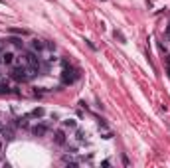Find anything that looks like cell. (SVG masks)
I'll list each match as a JSON object with an SVG mask.
<instances>
[{"label":"cell","mask_w":170,"mask_h":168,"mask_svg":"<svg viewBox=\"0 0 170 168\" xmlns=\"http://www.w3.org/2000/svg\"><path fill=\"white\" fill-rule=\"evenodd\" d=\"M77 79V71L69 65L67 62H63V71H61V83L63 85H71V83Z\"/></svg>","instance_id":"1"},{"label":"cell","mask_w":170,"mask_h":168,"mask_svg":"<svg viewBox=\"0 0 170 168\" xmlns=\"http://www.w3.org/2000/svg\"><path fill=\"white\" fill-rule=\"evenodd\" d=\"M10 77L16 79V81H28V79H30V71H28V67L20 65V67H14L10 71Z\"/></svg>","instance_id":"2"},{"label":"cell","mask_w":170,"mask_h":168,"mask_svg":"<svg viewBox=\"0 0 170 168\" xmlns=\"http://www.w3.org/2000/svg\"><path fill=\"white\" fill-rule=\"evenodd\" d=\"M46 133H48V127H46V125H36V127H32V134H34V137H44Z\"/></svg>","instance_id":"3"},{"label":"cell","mask_w":170,"mask_h":168,"mask_svg":"<svg viewBox=\"0 0 170 168\" xmlns=\"http://www.w3.org/2000/svg\"><path fill=\"white\" fill-rule=\"evenodd\" d=\"M54 141L58 144H65V133L63 130H55L54 133Z\"/></svg>","instance_id":"4"},{"label":"cell","mask_w":170,"mask_h":168,"mask_svg":"<svg viewBox=\"0 0 170 168\" xmlns=\"http://www.w3.org/2000/svg\"><path fill=\"white\" fill-rule=\"evenodd\" d=\"M0 58H2V62L6 63V65H10L14 62V54L12 52H4V54H0Z\"/></svg>","instance_id":"5"},{"label":"cell","mask_w":170,"mask_h":168,"mask_svg":"<svg viewBox=\"0 0 170 168\" xmlns=\"http://www.w3.org/2000/svg\"><path fill=\"white\" fill-rule=\"evenodd\" d=\"M2 137L6 138V141H12V138H14V130L10 127H4L2 129Z\"/></svg>","instance_id":"6"},{"label":"cell","mask_w":170,"mask_h":168,"mask_svg":"<svg viewBox=\"0 0 170 168\" xmlns=\"http://www.w3.org/2000/svg\"><path fill=\"white\" fill-rule=\"evenodd\" d=\"M32 48H34L36 52H42V50L46 48V44H44L42 40H34V42H32Z\"/></svg>","instance_id":"7"},{"label":"cell","mask_w":170,"mask_h":168,"mask_svg":"<svg viewBox=\"0 0 170 168\" xmlns=\"http://www.w3.org/2000/svg\"><path fill=\"white\" fill-rule=\"evenodd\" d=\"M8 93H10V87L6 83H0V95H8Z\"/></svg>","instance_id":"8"},{"label":"cell","mask_w":170,"mask_h":168,"mask_svg":"<svg viewBox=\"0 0 170 168\" xmlns=\"http://www.w3.org/2000/svg\"><path fill=\"white\" fill-rule=\"evenodd\" d=\"M42 115H44V109H42V107H38V109H34L30 113V117H42Z\"/></svg>","instance_id":"9"},{"label":"cell","mask_w":170,"mask_h":168,"mask_svg":"<svg viewBox=\"0 0 170 168\" xmlns=\"http://www.w3.org/2000/svg\"><path fill=\"white\" fill-rule=\"evenodd\" d=\"M63 127H69V129H75V127H77V123H75V121H71V119H67V121H63Z\"/></svg>","instance_id":"10"},{"label":"cell","mask_w":170,"mask_h":168,"mask_svg":"<svg viewBox=\"0 0 170 168\" xmlns=\"http://www.w3.org/2000/svg\"><path fill=\"white\" fill-rule=\"evenodd\" d=\"M63 164H71V166H77V162H75L73 158H69V156H63Z\"/></svg>","instance_id":"11"},{"label":"cell","mask_w":170,"mask_h":168,"mask_svg":"<svg viewBox=\"0 0 170 168\" xmlns=\"http://www.w3.org/2000/svg\"><path fill=\"white\" fill-rule=\"evenodd\" d=\"M16 125H20V127H28V121H26V117L24 119H18V123Z\"/></svg>","instance_id":"12"},{"label":"cell","mask_w":170,"mask_h":168,"mask_svg":"<svg viewBox=\"0 0 170 168\" xmlns=\"http://www.w3.org/2000/svg\"><path fill=\"white\" fill-rule=\"evenodd\" d=\"M115 38H119V40H123V42H125V36H123L121 32H115Z\"/></svg>","instance_id":"13"},{"label":"cell","mask_w":170,"mask_h":168,"mask_svg":"<svg viewBox=\"0 0 170 168\" xmlns=\"http://www.w3.org/2000/svg\"><path fill=\"white\" fill-rule=\"evenodd\" d=\"M2 146H4V142H2V138H0V152H2Z\"/></svg>","instance_id":"14"},{"label":"cell","mask_w":170,"mask_h":168,"mask_svg":"<svg viewBox=\"0 0 170 168\" xmlns=\"http://www.w3.org/2000/svg\"><path fill=\"white\" fill-rule=\"evenodd\" d=\"M166 32H168V36H170V24H168V28H166Z\"/></svg>","instance_id":"15"},{"label":"cell","mask_w":170,"mask_h":168,"mask_svg":"<svg viewBox=\"0 0 170 168\" xmlns=\"http://www.w3.org/2000/svg\"><path fill=\"white\" fill-rule=\"evenodd\" d=\"M168 73H170V67H168Z\"/></svg>","instance_id":"16"},{"label":"cell","mask_w":170,"mask_h":168,"mask_svg":"<svg viewBox=\"0 0 170 168\" xmlns=\"http://www.w3.org/2000/svg\"><path fill=\"white\" fill-rule=\"evenodd\" d=\"M0 162H2V158H0Z\"/></svg>","instance_id":"17"}]
</instances>
